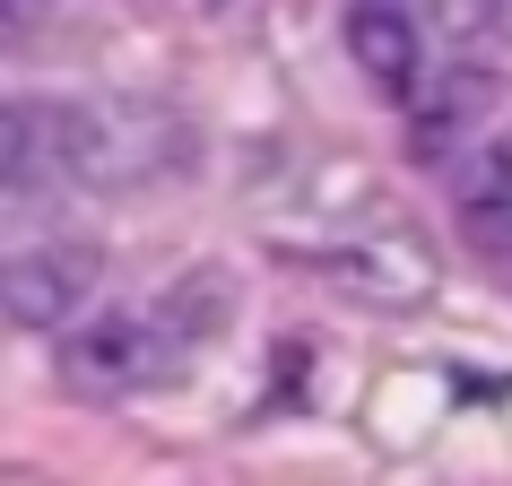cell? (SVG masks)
I'll return each mask as SVG.
<instances>
[{
    "label": "cell",
    "instance_id": "8992f818",
    "mask_svg": "<svg viewBox=\"0 0 512 486\" xmlns=\"http://www.w3.org/2000/svg\"><path fill=\"white\" fill-rule=\"evenodd\" d=\"M486 18H495V27H504V35H512V0H486Z\"/></svg>",
    "mask_w": 512,
    "mask_h": 486
},
{
    "label": "cell",
    "instance_id": "6da1fadb",
    "mask_svg": "<svg viewBox=\"0 0 512 486\" xmlns=\"http://www.w3.org/2000/svg\"><path fill=\"white\" fill-rule=\"evenodd\" d=\"M235 313V287L217 270H183L165 296L131 304V313H96L87 330H70L61 348V374L87 400H131V391H157L191 365V348H209V330Z\"/></svg>",
    "mask_w": 512,
    "mask_h": 486
},
{
    "label": "cell",
    "instance_id": "7a4b0ae2",
    "mask_svg": "<svg viewBox=\"0 0 512 486\" xmlns=\"http://www.w3.org/2000/svg\"><path fill=\"white\" fill-rule=\"evenodd\" d=\"M339 44L382 96H417L426 87V18H417V0H348V18H339Z\"/></svg>",
    "mask_w": 512,
    "mask_h": 486
},
{
    "label": "cell",
    "instance_id": "3957f363",
    "mask_svg": "<svg viewBox=\"0 0 512 486\" xmlns=\"http://www.w3.org/2000/svg\"><path fill=\"white\" fill-rule=\"evenodd\" d=\"M96 287L87 243H44V252H0V313L9 322H70V304Z\"/></svg>",
    "mask_w": 512,
    "mask_h": 486
},
{
    "label": "cell",
    "instance_id": "5b68a950",
    "mask_svg": "<svg viewBox=\"0 0 512 486\" xmlns=\"http://www.w3.org/2000/svg\"><path fill=\"white\" fill-rule=\"evenodd\" d=\"M35 174H53V105L0 96V183H35Z\"/></svg>",
    "mask_w": 512,
    "mask_h": 486
},
{
    "label": "cell",
    "instance_id": "277c9868",
    "mask_svg": "<svg viewBox=\"0 0 512 486\" xmlns=\"http://www.w3.org/2000/svg\"><path fill=\"white\" fill-rule=\"evenodd\" d=\"M460 235L486 261H512V139H495L469 174H460Z\"/></svg>",
    "mask_w": 512,
    "mask_h": 486
}]
</instances>
